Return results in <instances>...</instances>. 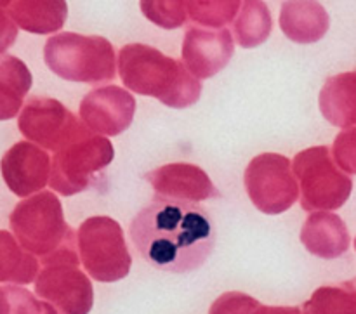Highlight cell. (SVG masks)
I'll list each match as a JSON object with an SVG mask.
<instances>
[{
  "label": "cell",
  "instance_id": "1",
  "mask_svg": "<svg viewBox=\"0 0 356 314\" xmlns=\"http://www.w3.org/2000/svg\"><path fill=\"white\" fill-rule=\"evenodd\" d=\"M129 236L149 266L167 273L198 270L216 243L214 224L204 207L162 198L138 212Z\"/></svg>",
  "mask_w": 356,
  "mask_h": 314
},
{
  "label": "cell",
  "instance_id": "2",
  "mask_svg": "<svg viewBox=\"0 0 356 314\" xmlns=\"http://www.w3.org/2000/svg\"><path fill=\"white\" fill-rule=\"evenodd\" d=\"M118 73L132 92L155 97L169 108L184 110L200 99V80L188 72L183 61L149 45H124L118 52Z\"/></svg>",
  "mask_w": 356,
  "mask_h": 314
},
{
  "label": "cell",
  "instance_id": "3",
  "mask_svg": "<svg viewBox=\"0 0 356 314\" xmlns=\"http://www.w3.org/2000/svg\"><path fill=\"white\" fill-rule=\"evenodd\" d=\"M44 61L54 75L68 82L103 83L117 76V56L108 38L65 31L44 45Z\"/></svg>",
  "mask_w": 356,
  "mask_h": 314
},
{
  "label": "cell",
  "instance_id": "4",
  "mask_svg": "<svg viewBox=\"0 0 356 314\" xmlns=\"http://www.w3.org/2000/svg\"><path fill=\"white\" fill-rule=\"evenodd\" d=\"M115 158L110 139L83 127L54 153L49 186L59 195L73 197L96 186L97 179Z\"/></svg>",
  "mask_w": 356,
  "mask_h": 314
},
{
  "label": "cell",
  "instance_id": "5",
  "mask_svg": "<svg viewBox=\"0 0 356 314\" xmlns=\"http://www.w3.org/2000/svg\"><path fill=\"white\" fill-rule=\"evenodd\" d=\"M14 238L31 256L47 259L76 238L66 224L63 205L52 191H42L14 207L9 219Z\"/></svg>",
  "mask_w": 356,
  "mask_h": 314
},
{
  "label": "cell",
  "instance_id": "6",
  "mask_svg": "<svg viewBox=\"0 0 356 314\" xmlns=\"http://www.w3.org/2000/svg\"><path fill=\"white\" fill-rule=\"evenodd\" d=\"M76 238L58 252L42 259V270L35 280V294L49 302L58 314H89L94 306V288L89 276L80 270Z\"/></svg>",
  "mask_w": 356,
  "mask_h": 314
},
{
  "label": "cell",
  "instance_id": "7",
  "mask_svg": "<svg viewBox=\"0 0 356 314\" xmlns=\"http://www.w3.org/2000/svg\"><path fill=\"white\" fill-rule=\"evenodd\" d=\"M292 170L299 181V197L305 210H337L350 200L353 181L339 169L329 146L302 149L292 160Z\"/></svg>",
  "mask_w": 356,
  "mask_h": 314
},
{
  "label": "cell",
  "instance_id": "8",
  "mask_svg": "<svg viewBox=\"0 0 356 314\" xmlns=\"http://www.w3.org/2000/svg\"><path fill=\"white\" fill-rule=\"evenodd\" d=\"M76 245L83 270L99 283L120 281L131 271L132 257L124 231L108 215L86 219L76 231Z\"/></svg>",
  "mask_w": 356,
  "mask_h": 314
},
{
  "label": "cell",
  "instance_id": "9",
  "mask_svg": "<svg viewBox=\"0 0 356 314\" xmlns=\"http://www.w3.org/2000/svg\"><path fill=\"white\" fill-rule=\"evenodd\" d=\"M243 183L250 201L263 214H284L298 201L299 186L292 163L278 153L254 156L245 167Z\"/></svg>",
  "mask_w": 356,
  "mask_h": 314
},
{
  "label": "cell",
  "instance_id": "10",
  "mask_svg": "<svg viewBox=\"0 0 356 314\" xmlns=\"http://www.w3.org/2000/svg\"><path fill=\"white\" fill-rule=\"evenodd\" d=\"M17 127L28 141L56 153L83 127V124L59 101L35 96L30 97L21 110Z\"/></svg>",
  "mask_w": 356,
  "mask_h": 314
},
{
  "label": "cell",
  "instance_id": "11",
  "mask_svg": "<svg viewBox=\"0 0 356 314\" xmlns=\"http://www.w3.org/2000/svg\"><path fill=\"white\" fill-rule=\"evenodd\" d=\"M136 113V99L118 85H104L90 90L80 103V118L94 134H122L131 127Z\"/></svg>",
  "mask_w": 356,
  "mask_h": 314
},
{
  "label": "cell",
  "instance_id": "12",
  "mask_svg": "<svg viewBox=\"0 0 356 314\" xmlns=\"http://www.w3.org/2000/svg\"><path fill=\"white\" fill-rule=\"evenodd\" d=\"M52 160L45 149L30 141H19L6 151L0 170L7 188L19 198L42 193L51 181Z\"/></svg>",
  "mask_w": 356,
  "mask_h": 314
},
{
  "label": "cell",
  "instance_id": "13",
  "mask_svg": "<svg viewBox=\"0 0 356 314\" xmlns=\"http://www.w3.org/2000/svg\"><path fill=\"white\" fill-rule=\"evenodd\" d=\"M146 181L155 190L156 198L183 204H198L221 198L204 169L193 163H169L146 174Z\"/></svg>",
  "mask_w": 356,
  "mask_h": 314
},
{
  "label": "cell",
  "instance_id": "14",
  "mask_svg": "<svg viewBox=\"0 0 356 314\" xmlns=\"http://www.w3.org/2000/svg\"><path fill=\"white\" fill-rule=\"evenodd\" d=\"M235 52L232 31L191 26L184 33L183 65L195 78H211L226 68Z\"/></svg>",
  "mask_w": 356,
  "mask_h": 314
},
{
  "label": "cell",
  "instance_id": "15",
  "mask_svg": "<svg viewBox=\"0 0 356 314\" xmlns=\"http://www.w3.org/2000/svg\"><path fill=\"white\" fill-rule=\"evenodd\" d=\"M305 249L320 259H337L350 249V231L334 212H315L305 221L301 229Z\"/></svg>",
  "mask_w": 356,
  "mask_h": 314
},
{
  "label": "cell",
  "instance_id": "16",
  "mask_svg": "<svg viewBox=\"0 0 356 314\" xmlns=\"http://www.w3.org/2000/svg\"><path fill=\"white\" fill-rule=\"evenodd\" d=\"M329 26V14L322 3L308 0L282 3L280 28L296 44H315L325 37Z\"/></svg>",
  "mask_w": 356,
  "mask_h": 314
},
{
  "label": "cell",
  "instance_id": "17",
  "mask_svg": "<svg viewBox=\"0 0 356 314\" xmlns=\"http://www.w3.org/2000/svg\"><path fill=\"white\" fill-rule=\"evenodd\" d=\"M320 111L341 129L356 127V72L329 76L320 90Z\"/></svg>",
  "mask_w": 356,
  "mask_h": 314
},
{
  "label": "cell",
  "instance_id": "18",
  "mask_svg": "<svg viewBox=\"0 0 356 314\" xmlns=\"http://www.w3.org/2000/svg\"><path fill=\"white\" fill-rule=\"evenodd\" d=\"M7 10L17 28L35 35L56 33L68 17V3L63 0H16Z\"/></svg>",
  "mask_w": 356,
  "mask_h": 314
},
{
  "label": "cell",
  "instance_id": "19",
  "mask_svg": "<svg viewBox=\"0 0 356 314\" xmlns=\"http://www.w3.org/2000/svg\"><path fill=\"white\" fill-rule=\"evenodd\" d=\"M31 83L30 69L19 58L0 56V122L17 117Z\"/></svg>",
  "mask_w": 356,
  "mask_h": 314
},
{
  "label": "cell",
  "instance_id": "20",
  "mask_svg": "<svg viewBox=\"0 0 356 314\" xmlns=\"http://www.w3.org/2000/svg\"><path fill=\"white\" fill-rule=\"evenodd\" d=\"M40 264L17 243L9 231L0 229V281L10 285H30L37 280Z\"/></svg>",
  "mask_w": 356,
  "mask_h": 314
},
{
  "label": "cell",
  "instance_id": "21",
  "mask_svg": "<svg viewBox=\"0 0 356 314\" xmlns=\"http://www.w3.org/2000/svg\"><path fill=\"white\" fill-rule=\"evenodd\" d=\"M273 28L270 9L264 2L247 0L242 2L238 16L233 21L235 42L243 49L259 47L268 40Z\"/></svg>",
  "mask_w": 356,
  "mask_h": 314
},
{
  "label": "cell",
  "instance_id": "22",
  "mask_svg": "<svg viewBox=\"0 0 356 314\" xmlns=\"http://www.w3.org/2000/svg\"><path fill=\"white\" fill-rule=\"evenodd\" d=\"M301 309L302 314H356V278L316 288Z\"/></svg>",
  "mask_w": 356,
  "mask_h": 314
},
{
  "label": "cell",
  "instance_id": "23",
  "mask_svg": "<svg viewBox=\"0 0 356 314\" xmlns=\"http://www.w3.org/2000/svg\"><path fill=\"white\" fill-rule=\"evenodd\" d=\"M240 0H191L186 2L188 16L191 21L211 30H222L238 16Z\"/></svg>",
  "mask_w": 356,
  "mask_h": 314
},
{
  "label": "cell",
  "instance_id": "24",
  "mask_svg": "<svg viewBox=\"0 0 356 314\" xmlns=\"http://www.w3.org/2000/svg\"><path fill=\"white\" fill-rule=\"evenodd\" d=\"M0 314H58L49 302L17 285L0 287Z\"/></svg>",
  "mask_w": 356,
  "mask_h": 314
},
{
  "label": "cell",
  "instance_id": "25",
  "mask_svg": "<svg viewBox=\"0 0 356 314\" xmlns=\"http://www.w3.org/2000/svg\"><path fill=\"white\" fill-rule=\"evenodd\" d=\"M139 7L146 19L165 30H174L186 23L188 10L183 0H143Z\"/></svg>",
  "mask_w": 356,
  "mask_h": 314
},
{
  "label": "cell",
  "instance_id": "26",
  "mask_svg": "<svg viewBox=\"0 0 356 314\" xmlns=\"http://www.w3.org/2000/svg\"><path fill=\"white\" fill-rule=\"evenodd\" d=\"M259 302L242 292H226L214 301L209 314H252L259 308Z\"/></svg>",
  "mask_w": 356,
  "mask_h": 314
},
{
  "label": "cell",
  "instance_id": "27",
  "mask_svg": "<svg viewBox=\"0 0 356 314\" xmlns=\"http://www.w3.org/2000/svg\"><path fill=\"white\" fill-rule=\"evenodd\" d=\"M332 155L339 169L356 176V127L337 134L332 146Z\"/></svg>",
  "mask_w": 356,
  "mask_h": 314
},
{
  "label": "cell",
  "instance_id": "28",
  "mask_svg": "<svg viewBox=\"0 0 356 314\" xmlns=\"http://www.w3.org/2000/svg\"><path fill=\"white\" fill-rule=\"evenodd\" d=\"M17 38V26L7 10V2H0V54L9 51Z\"/></svg>",
  "mask_w": 356,
  "mask_h": 314
},
{
  "label": "cell",
  "instance_id": "29",
  "mask_svg": "<svg viewBox=\"0 0 356 314\" xmlns=\"http://www.w3.org/2000/svg\"><path fill=\"white\" fill-rule=\"evenodd\" d=\"M252 314H302V309L282 308V306H259Z\"/></svg>",
  "mask_w": 356,
  "mask_h": 314
},
{
  "label": "cell",
  "instance_id": "30",
  "mask_svg": "<svg viewBox=\"0 0 356 314\" xmlns=\"http://www.w3.org/2000/svg\"><path fill=\"white\" fill-rule=\"evenodd\" d=\"M355 249H356V238H355Z\"/></svg>",
  "mask_w": 356,
  "mask_h": 314
}]
</instances>
